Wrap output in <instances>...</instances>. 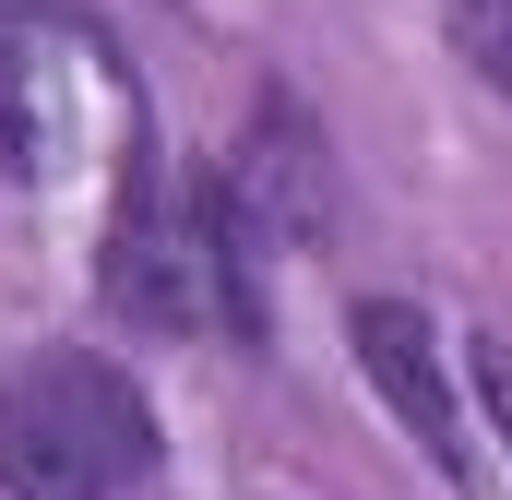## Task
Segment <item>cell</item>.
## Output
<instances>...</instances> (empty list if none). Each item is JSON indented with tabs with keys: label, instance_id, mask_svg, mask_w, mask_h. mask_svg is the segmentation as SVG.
Here are the masks:
<instances>
[{
	"label": "cell",
	"instance_id": "1",
	"mask_svg": "<svg viewBox=\"0 0 512 500\" xmlns=\"http://www.w3.org/2000/svg\"><path fill=\"white\" fill-rule=\"evenodd\" d=\"M251 227L227 215V191H179L143 143L120 167L108 203V250H96V298L131 334H262V286H251Z\"/></svg>",
	"mask_w": 512,
	"mask_h": 500
},
{
	"label": "cell",
	"instance_id": "2",
	"mask_svg": "<svg viewBox=\"0 0 512 500\" xmlns=\"http://www.w3.org/2000/svg\"><path fill=\"white\" fill-rule=\"evenodd\" d=\"M155 477V405L143 381L48 346L0 370V500H131Z\"/></svg>",
	"mask_w": 512,
	"mask_h": 500
},
{
	"label": "cell",
	"instance_id": "3",
	"mask_svg": "<svg viewBox=\"0 0 512 500\" xmlns=\"http://www.w3.org/2000/svg\"><path fill=\"white\" fill-rule=\"evenodd\" d=\"M346 346H358L370 393H382V417L453 477V489H477V441H465V405H453V381H441L429 310H417V298H358V310H346Z\"/></svg>",
	"mask_w": 512,
	"mask_h": 500
},
{
	"label": "cell",
	"instance_id": "4",
	"mask_svg": "<svg viewBox=\"0 0 512 500\" xmlns=\"http://www.w3.org/2000/svg\"><path fill=\"white\" fill-rule=\"evenodd\" d=\"M334 143L322 120L298 108V96H262L251 131H239V155H227V215L251 227V250H286V239H322V215H334V167H322Z\"/></svg>",
	"mask_w": 512,
	"mask_h": 500
},
{
	"label": "cell",
	"instance_id": "5",
	"mask_svg": "<svg viewBox=\"0 0 512 500\" xmlns=\"http://www.w3.org/2000/svg\"><path fill=\"white\" fill-rule=\"evenodd\" d=\"M477 405L501 417V441H512V346H477Z\"/></svg>",
	"mask_w": 512,
	"mask_h": 500
},
{
	"label": "cell",
	"instance_id": "6",
	"mask_svg": "<svg viewBox=\"0 0 512 500\" xmlns=\"http://www.w3.org/2000/svg\"><path fill=\"white\" fill-rule=\"evenodd\" d=\"M489 24H501V84H512V0H489Z\"/></svg>",
	"mask_w": 512,
	"mask_h": 500
}]
</instances>
